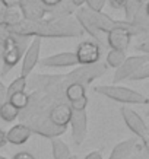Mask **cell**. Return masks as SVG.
Listing matches in <instances>:
<instances>
[{"label":"cell","instance_id":"cell-1","mask_svg":"<svg viewBox=\"0 0 149 159\" xmlns=\"http://www.w3.org/2000/svg\"><path fill=\"white\" fill-rule=\"evenodd\" d=\"M10 32L21 35H37V37H63V35H81V31L64 29V25L57 22H40V20H22L15 25H9Z\"/></svg>","mask_w":149,"mask_h":159},{"label":"cell","instance_id":"cell-2","mask_svg":"<svg viewBox=\"0 0 149 159\" xmlns=\"http://www.w3.org/2000/svg\"><path fill=\"white\" fill-rule=\"evenodd\" d=\"M95 92L102 93L104 97L114 99L119 102H124V104H148V98L139 93V92L129 89V88H123V86H96Z\"/></svg>","mask_w":149,"mask_h":159},{"label":"cell","instance_id":"cell-3","mask_svg":"<svg viewBox=\"0 0 149 159\" xmlns=\"http://www.w3.org/2000/svg\"><path fill=\"white\" fill-rule=\"evenodd\" d=\"M79 13H81L94 28L98 29L100 32H107V34H108L111 29L117 28V26H124V25H127V22L113 20L111 18H108L105 13H101V12H92V10H89V9H82Z\"/></svg>","mask_w":149,"mask_h":159},{"label":"cell","instance_id":"cell-4","mask_svg":"<svg viewBox=\"0 0 149 159\" xmlns=\"http://www.w3.org/2000/svg\"><path fill=\"white\" fill-rule=\"evenodd\" d=\"M121 116H123V120H124L126 125H127L137 137L142 139L145 148H148V142H149L148 140V127L145 124V121L142 120V117H140L139 114H136L133 110L126 108V107L121 108Z\"/></svg>","mask_w":149,"mask_h":159},{"label":"cell","instance_id":"cell-5","mask_svg":"<svg viewBox=\"0 0 149 159\" xmlns=\"http://www.w3.org/2000/svg\"><path fill=\"white\" fill-rule=\"evenodd\" d=\"M135 24H127L124 26H117L111 29L107 35V43L113 50L119 51H126V48L130 44V37H132V26Z\"/></svg>","mask_w":149,"mask_h":159},{"label":"cell","instance_id":"cell-6","mask_svg":"<svg viewBox=\"0 0 149 159\" xmlns=\"http://www.w3.org/2000/svg\"><path fill=\"white\" fill-rule=\"evenodd\" d=\"M100 47L92 41H83L79 44V47L76 48V60L77 64H85V66H92L96 64V61L100 60Z\"/></svg>","mask_w":149,"mask_h":159},{"label":"cell","instance_id":"cell-7","mask_svg":"<svg viewBox=\"0 0 149 159\" xmlns=\"http://www.w3.org/2000/svg\"><path fill=\"white\" fill-rule=\"evenodd\" d=\"M148 61H149V57L146 54H145V56H137V57L126 58L124 63L121 64L120 67H117V70H115L114 79H113L114 83L121 82V80H124V79H129L142 64H145V63H148Z\"/></svg>","mask_w":149,"mask_h":159},{"label":"cell","instance_id":"cell-8","mask_svg":"<svg viewBox=\"0 0 149 159\" xmlns=\"http://www.w3.org/2000/svg\"><path fill=\"white\" fill-rule=\"evenodd\" d=\"M21 53H22V50L19 48L16 41L12 37H6L3 41V63H5L3 73H6L7 70H10L13 66L18 64L21 58Z\"/></svg>","mask_w":149,"mask_h":159},{"label":"cell","instance_id":"cell-9","mask_svg":"<svg viewBox=\"0 0 149 159\" xmlns=\"http://www.w3.org/2000/svg\"><path fill=\"white\" fill-rule=\"evenodd\" d=\"M70 124L73 140L76 145H81L86 136V111H72Z\"/></svg>","mask_w":149,"mask_h":159},{"label":"cell","instance_id":"cell-10","mask_svg":"<svg viewBox=\"0 0 149 159\" xmlns=\"http://www.w3.org/2000/svg\"><path fill=\"white\" fill-rule=\"evenodd\" d=\"M40 50H41V39L35 38L28 47L26 53H25L24 61H22V70H21V76L22 77L28 76L29 73L32 72V69L35 67V64L38 63Z\"/></svg>","mask_w":149,"mask_h":159},{"label":"cell","instance_id":"cell-11","mask_svg":"<svg viewBox=\"0 0 149 159\" xmlns=\"http://www.w3.org/2000/svg\"><path fill=\"white\" fill-rule=\"evenodd\" d=\"M70 117H72V108L69 107V104H58L54 108H51L48 120L56 127L66 129V125L70 123Z\"/></svg>","mask_w":149,"mask_h":159},{"label":"cell","instance_id":"cell-12","mask_svg":"<svg viewBox=\"0 0 149 159\" xmlns=\"http://www.w3.org/2000/svg\"><path fill=\"white\" fill-rule=\"evenodd\" d=\"M41 64L47 66V67H68V66L77 64V60L75 53H60L43 58Z\"/></svg>","mask_w":149,"mask_h":159},{"label":"cell","instance_id":"cell-13","mask_svg":"<svg viewBox=\"0 0 149 159\" xmlns=\"http://www.w3.org/2000/svg\"><path fill=\"white\" fill-rule=\"evenodd\" d=\"M31 137V130L25 124H16L6 133V140L12 145H24Z\"/></svg>","mask_w":149,"mask_h":159},{"label":"cell","instance_id":"cell-14","mask_svg":"<svg viewBox=\"0 0 149 159\" xmlns=\"http://www.w3.org/2000/svg\"><path fill=\"white\" fill-rule=\"evenodd\" d=\"M19 5L22 6V10H24L25 16L28 18V20H38L45 10V7L41 5L40 0H21Z\"/></svg>","mask_w":149,"mask_h":159},{"label":"cell","instance_id":"cell-15","mask_svg":"<svg viewBox=\"0 0 149 159\" xmlns=\"http://www.w3.org/2000/svg\"><path fill=\"white\" fill-rule=\"evenodd\" d=\"M51 149H53L54 159H72L70 149H69V146L63 140L53 137L51 139Z\"/></svg>","mask_w":149,"mask_h":159},{"label":"cell","instance_id":"cell-16","mask_svg":"<svg viewBox=\"0 0 149 159\" xmlns=\"http://www.w3.org/2000/svg\"><path fill=\"white\" fill-rule=\"evenodd\" d=\"M133 146H135V140L133 139L120 143V145L113 150L110 159H126L130 155V152H132V149H133Z\"/></svg>","mask_w":149,"mask_h":159},{"label":"cell","instance_id":"cell-17","mask_svg":"<svg viewBox=\"0 0 149 159\" xmlns=\"http://www.w3.org/2000/svg\"><path fill=\"white\" fill-rule=\"evenodd\" d=\"M19 110H16L9 101H6L5 104H2L0 105V118L6 123H10V121H13L16 117L19 116Z\"/></svg>","mask_w":149,"mask_h":159},{"label":"cell","instance_id":"cell-18","mask_svg":"<svg viewBox=\"0 0 149 159\" xmlns=\"http://www.w3.org/2000/svg\"><path fill=\"white\" fill-rule=\"evenodd\" d=\"M66 97H68V99L70 102L83 98L85 97V88H83V85H81V83H70L68 86V89H66Z\"/></svg>","mask_w":149,"mask_h":159},{"label":"cell","instance_id":"cell-19","mask_svg":"<svg viewBox=\"0 0 149 159\" xmlns=\"http://www.w3.org/2000/svg\"><path fill=\"white\" fill-rule=\"evenodd\" d=\"M25 86H26V77H16L13 82L10 83L9 86L6 88V98H7V101H9V98L15 93H19V92H24Z\"/></svg>","mask_w":149,"mask_h":159},{"label":"cell","instance_id":"cell-20","mask_svg":"<svg viewBox=\"0 0 149 159\" xmlns=\"http://www.w3.org/2000/svg\"><path fill=\"white\" fill-rule=\"evenodd\" d=\"M126 60V53L124 51H119V50H111L108 56H107V64L110 67H120L121 64L124 63Z\"/></svg>","mask_w":149,"mask_h":159},{"label":"cell","instance_id":"cell-21","mask_svg":"<svg viewBox=\"0 0 149 159\" xmlns=\"http://www.w3.org/2000/svg\"><path fill=\"white\" fill-rule=\"evenodd\" d=\"M9 102L16 108V110H24L26 108L29 104V97L25 93V92H19V93H15L9 98Z\"/></svg>","mask_w":149,"mask_h":159},{"label":"cell","instance_id":"cell-22","mask_svg":"<svg viewBox=\"0 0 149 159\" xmlns=\"http://www.w3.org/2000/svg\"><path fill=\"white\" fill-rule=\"evenodd\" d=\"M77 19H79V22L82 24V26L86 29L88 32H89V34H91L92 37H94V38L98 41V43H102V41H104V38H102V32H100L98 29L94 28V26H92V25L89 24V22H88V20L85 19V18H83L81 13H77Z\"/></svg>","mask_w":149,"mask_h":159},{"label":"cell","instance_id":"cell-23","mask_svg":"<svg viewBox=\"0 0 149 159\" xmlns=\"http://www.w3.org/2000/svg\"><path fill=\"white\" fill-rule=\"evenodd\" d=\"M142 3L139 0H126V5H124V9H126V16L127 18H133L135 15L139 13V9Z\"/></svg>","mask_w":149,"mask_h":159},{"label":"cell","instance_id":"cell-24","mask_svg":"<svg viewBox=\"0 0 149 159\" xmlns=\"http://www.w3.org/2000/svg\"><path fill=\"white\" fill-rule=\"evenodd\" d=\"M148 76H149V61L142 64L129 79H132V80H140V79H146Z\"/></svg>","mask_w":149,"mask_h":159},{"label":"cell","instance_id":"cell-25","mask_svg":"<svg viewBox=\"0 0 149 159\" xmlns=\"http://www.w3.org/2000/svg\"><path fill=\"white\" fill-rule=\"evenodd\" d=\"M85 3L88 5V9L92 12H101L105 5V0H86Z\"/></svg>","mask_w":149,"mask_h":159},{"label":"cell","instance_id":"cell-26","mask_svg":"<svg viewBox=\"0 0 149 159\" xmlns=\"http://www.w3.org/2000/svg\"><path fill=\"white\" fill-rule=\"evenodd\" d=\"M86 105H88L86 97H83V98H81V99H77V101H73L69 104V107L72 108V111H83L86 108Z\"/></svg>","mask_w":149,"mask_h":159},{"label":"cell","instance_id":"cell-27","mask_svg":"<svg viewBox=\"0 0 149 159\" xmlns=\"http://www.w3.org/2000/svg\"><path fill=\"white\" fill-rule=\"evenodd\" d=\"M126 5V0H110V6L113 9H121L124 7Z\"/></svg>","mask_w":149,"mask_h":159},{"label":"cell","instance_id":"cell-28","mask_svg":"<svg viewBox=\"0 0 149 159\" xmlns=\"http://www.w3.org/2000/svg\"><path fill=\"white\" fill-rule=\"evenodd\" d=\"M2 3L6 6V7H9V9H13L16 6H19L21 0H2Z\"/></svg>","mask_w":149,"mask_h":159},{"label":"cell","instance_id":"cell-29","mask_svg":"<svg viewBox=\"0 0 149 159\" xmlns=\"http://www.w3.org/2000/svg\"><path fill=\"white\" fill-rule=\"evenodd\" d=\"M6 101H7V98H6V86L0 82V105L5 104Z\"/></svg>","mask_w":149,"mask_h":159},{"label":"cell","instance_id":"cell-30","mask_svg":"<svg viewBox=\"0 0 149 159\" xmlns=\"http://www.w3.org/2000/svg\"><path fill=\"white\" fill-rule=\"evenodd\" d=\"M12 159H35V158L31 153H28V152H19V153L13 155Z\"/></svg>","mask_w":149,"mask_h":159},{"label":"cell","instance_id":"cell-31","mask_svg":"<svg viewBox=\"0 0 149 159\" xmlns=\"http://www.w3.org/2000/svg\"><path fill=\"white\" fill-rule=\"evenodd\" d=\"M41 2V5L45 7V6H48V7H53V6H57L62 0H40Z\"/></svg>","mask_w":149,"mask_h":159},{"label":"cell","instance_id":"cell-32","mask_svg":"<svg viewBox=\"0 0 149 159\" xmlns=\"http://www.w3.org/2000/svg\"><path fill=\"white\" fill-rule=\"evenodd\" d=\"M85 159H102V155H101V152L95 150V152H91V153H88L86 156H85Z\"/></svg>","mask_w":149,"mask_h":159},{"label":"cell","instance_id":"cell-33","mask_svg":"<svg viewBox=\"0 0 149 159\" xmlns=\"http://www.w3.org/2000/svg\"><path fill=\"white\" fill-rule=\"evenodd\" d=\"M6 143H7V140H6V131L0 129V148L5 146Z\"/></svg>","mask_w":149,"mask_h":159},{"label":"cell","instance_id":"cell-34","mask_svg":"<svg viewBox=\"0 0 149 159\" xmlns=\"http://www.w3.org/2000/svg\"><path fill=\"white\" fill-rule=\"evenodd\" d=\"M85 2H86V0H72V3L75 6H82L83 3H85Z\"/></svg>","mask_w":149,"mask_h":159},{"label":"cell","instance_id":"cell-35","mask_svg":"<svg viewBox=\"0 0 149 159\" xmlns=\"http://www.w3.org/2000/svg\"><path fill=\"white\" fill-rule=\"evenodd\" d=\"M142 159H148V148L143 146V153H142Z\"/></svg>","mask_w":149,"mask_h":159},{"label":"cell","instance_id":"cell-36","mask_svg":"<svg viewBox=\"0 0 149 159\" xmlns=\"http://www.w3.org/2000/svg\"><path fill=\"white\" fill-rule=\"evenodd\" d=\"M140 3H142V5H146V3H148V0H139Z\"/></svg>","mask_w":149,"mask_h":159},{"label":"cell","instance_id":"cell-37","mask_svg":"<svg viewBox=\"0 0 149 159\" xmlns=\"http://www.w3.org/2000/svg\"><path fill=\"white\" fill-rule=\"evenodd\" d=\"M0 159H5V158H2V156H0Z\"/></svg>","mask_w":149,"mask_h":159},{"label":"cell","instance_id":"cell-38","mask_svg":"<svg viewBox=\"0 0 149 159\" xmlns=\"http://www.w3.org/2000/svg\"><path fill=\"white\" fill-rule=\"evenodd\" d=\"M72 159H75V158H72Z\"/></svg>","mask_w":149,"mask_h":159}]
</instances>
